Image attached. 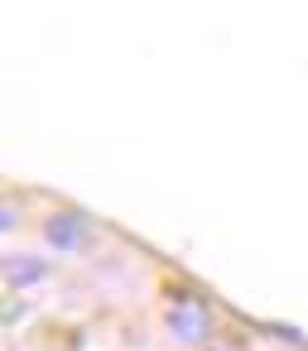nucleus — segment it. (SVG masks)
Masks as SVG:
<instances>
[{"label": "nucleus", "mask_w": 308, "mask_h": 351, "mask_svg": "<svg viewBox=\"0 0 308 351\" xmlns=\"http://www.w3.org/2000/svg\"><path fill=\"white\" fill-rule=\"evenodd\" d=\"M169 322H174V327H178V337H188V341L207 332V317H202V308H193V303H178V308L169 313Z\"/></svg>", "instance_id": "obj_2"}, {"label": "nucleus", "mask_w": 308, "mask_h": 351, "mask_svg": "<svg viewBox=\"0 0 308 351\" xmlns=\"http://www.w3.org/2000/svg\"><path fill=\"white\" fill-rule=\"evenodd\" d=\"M87 236H92V226H87V217H78V212H58V217L44 221V241H49L54 250H82Z\"/></svg>", "instance_id": "obj_1"}, {"label": "nucleus", "mask_w": 308, "mask_h": 351, "mask_svg": "<svg viewBox=\"0 0 308 351\" xmlns=\"http://www.w3.org/2000/svg\"><path fill=\"white\" fill-rule=\"evenodd\" d=\"M34 279H44V265H34V260H15L10 265V284H34Z\"/></svg>", "instance_id": "obj_3"}]
</instances>
